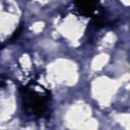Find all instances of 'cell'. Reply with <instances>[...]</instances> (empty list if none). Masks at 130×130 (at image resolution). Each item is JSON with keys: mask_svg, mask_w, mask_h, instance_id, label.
<instances>
[{"mask_svg": "<svg viewBox=\"0 0 130 130\" xmlns=\"http://www.w3.org/2000/svg\"><path fill=\"white\" fill-rule=\"evenodd\" d=\"M3 85H5V79L2 76H0V86H3Z\"/></svg>", "mask_w": 130, "mask_h": 130, "instance_id": "obj_1", "label": "cell"}]
</instances>
